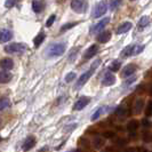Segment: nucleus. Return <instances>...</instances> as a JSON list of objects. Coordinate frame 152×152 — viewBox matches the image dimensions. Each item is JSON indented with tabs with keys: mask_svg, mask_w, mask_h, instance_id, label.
I'll return each instance as SVG.
<instances>
[{
	"mask_svg": "<svg viewBox=\"0 0 152 152\" xmlns=\"http://www.w3.org/2000/svg\"><path fill=\"white\" fill-rule=\"evenodd\" d=\"M1 68L4 69V70H12V69L14 68V62L12 58H4L2 61H1Z\"/></svg>",
	"mask_w": 152,
	"mask_h": 152,
	"instance_id": "nucleus-18",
	"label": "nucleus"
},
{
	"mask_svg": "<svg viewBox=\"0 0 152 152\" xmlns=\"http://www.w3.org/2000/svg\"><path fill=\"white\" fill-rule=\"evenodd\" d=\"M99 52V46L97 45H91L84 54V58L85 60H89L93 56H95Z\"/></svg>",
	"mask_w": 152,
	"mask_h": 152,
	"instance_id": "nucleus-8",
	"label": "nucleus"
},
{
	"mask_svg": "<svg viewBox=\"0 0 152 152\" xmlns=\"http://www.w3.org/2000/svg\"><path fill=\"white\" fill-rule=\"evenodd\" d=\"M126 143H127V141H126L125 138H118V140H117V142H115L117 146H124Z\"/></svg>",
	"mask_w": 152,
	"mask_h": 152,
	"instance_id": "nucleus-36",
	"label": "nucleus"
},
{
	"mask_svg": "<svg viewBox=\"0 0 152 152\" xmlns=\"http://www.w3.org/2000/svg\"><path fill=\"white\" fill-rule=\"evenodd\" d=\"M5 52L8 54H16V53H23L28 49V47L23 42H15V44H9L5 46Z\"/></svg>",
	"mask_w": 152,
	"mask_h": 152,
	"instance_id": "nucleus-3",
	"label": "nucleus"
},
{
	"mask_svg": "<svg viewBox=\"0 0 152 152\" xmlns=\"http://www.w3.org/2000/svg\"><path fill=\"white\" fill-rule=\"evenodd\" d=\"M145 115L146 117H152V101H149V103H148V107L145 110Z\"/></svg>",
	"mask_w": 152,
	"mask_h": 152,
	"instance_id": "nucleus-31",
	"label": "nucleus"
},
{
	"mask_svg": "<svg viewBox=\"0 0 152 152\" xmlns=\"http://www.w3.org/2000/svg\"><path fill=\"white\" fill-rule=\"evenodd\" d=\"M132 28H133V24H132V22H124V23H121L119 26H118V29H117V33H118V34L126 33V32H128Z\"/></svg>",
	"mask_w": 152,
	"mask_h": 152,
	"instance_id": "nucleus-13",
	"label": "nucleus"
},
{
	"mask_svg": "<svg viewBox=\"0 0 152 152\" xmlns=\"http://www.w3.org/2000/svg\"><path fill=\"white\" fill-rule=\"evenodd\" d=\"M143 135H144V136H143V140H144V141H150V134H149V133H146V134H143Z\"/></svg>",
	"mask_w": 152,
	"mask_h": 152,
	"instance_id": "nucleus-41",
	"label": "nucleus"
},
{
	"mask_svg": "<svg viewBox=\"0 0 152 152\" xmlns=\"http://www.w3.org/2000/svg\"><path fill=\"white\" fill-rule=\"evenodd\" d=\"M135 71H137V65L135 64H128L127 66H125L122 70V77H129L135 73Z\"/></svg>",
	"mask_w": 152,
	"mask_h": 152,
	"instance_id": "nucleus-11",
	"label": "nucleus"
},
{
	"mask_svg": "<svg viewBox=\"0 0 152 152\" xmlns=\"http://www.w3.org/2000/svg\"><path fill=\"white\" fill-rule=\"evenodd\" d=\"M132 1H134V0H132Z\"/></svg>",
	"mask_w": 152,
	"mask_h": 152,
	"instance_id": "nucleus-45",
	"label": "nucleus"
},
{
	"mask_svg": "<svg viewBox=\"0 0 152 152\" xmlns=\"http://www.w3.org/2000/svg\"><path fill=\"white\" fill-rule=\"evenodd\" d=\"M44 40H45V33H44V32H40L39 34H37V37H36V38H34V40H33L34 47H36V48H37V47H39V46L44 42Z\"/></svg>",
	"mask_w": 152,
	"mask_h": 152,
	"instance_id": "nucleus-23",
	"label": "nucleus"
},
{
	"mask_svg": "<svg viewBox=\"0 0 152 152\" xmlns=\"http://www.w3.org/2000/svg\"><path fill=\"white\" fill-rule=\"evenodd\" d=\"M71 8L73 12H76L78 14H83L87 10V2L86 0H72Z\"/></svg>",
	"mask_w": 152,
	"mask_h": 152,
	"instance_id": "nucleus-4",
	"label": "nucleus"
},
{
	"mask_svg": "<svg viewBox=\"0 0 152 152\" xmlns=\"http://www.w3.org/2000/svg\"><path fill=\"white\" fill-rule=\"evenodd\" d=\"M55 20H56V15H50L49 16V18L47 20V22H46V26L47 28H49V26H52L53 25V23L55 22Z\"/></svg>",
	"mask_w": 152,
	"mask_h": 152,
	"instance_id": "nucleus-32",
	"label": "nucleus"
},
{
	"mask_svg": "<svg viewBox=\"0 0 152 152\" xmlns=\"http://www.w3.org/2000/svg\"><path fill=\"white\" fill-rule=\"evenodd\" d=\"M133 46H134V45L126 46V47H125V48L121 50V56H124V57L133 56Z\"/></svg>",
	"mask_w": 152,
	"mask_h": 152,
	"instance_id": "nucleus-25",
	"label": "nucleus"
},
{
	"mask_svg": "<svg viewBox=\"0 0 152 152\" xmlns=\"http://www.w3.org/2000/svg\"><path fill=\"white\" fill-rule=\"evenodd\" d=\"M101 60H96V61L93 63V65H91V68H89V70H87L85 73H83L81 76H80V78H79V80L76 83V88L77 89H79V88H81L83 86H84L88 80H89V78H91V76H93V73L95 72V70L97 69V66L99 65V63H101Z\"/></svg>",
	"mask_w": 152,
	"mask_h": 152,
	"instance_id": "nucleus-1",
	"label": "nucleus"
},
{
	"mask_svg": "<svg viewBox=\"0 0 152 152\" xmlns=\"http://www.w3.org/2000/svg\"><path fill=\"white\" fill-rule=\"evenodd\" d=\"M34 145H36V138H34L33 136H29L25 141H24L22 148L24 151H29V150H31Z\"/></svg>",
	"mask_w": 152,
	"mask_h": 152,
	"instance_id": "nucleus-10",
	"label": "nucleus"
},
{
	"mask_svg": "<svg viewBox=\"0 0 152 152\" xmlns=\"http://www.w3.org/2000/svg\"><path fill=\"white\" fill-rule=\"evenodd\" d=\"M76 73L75 72H69L68 75L65 76V83H72L75 79H76Z\"/></svg>",
	"mask_w": 152,
	"mask_h": 152,
	"instance_id": "nucleus-30",
	"label": "nucleus"
},
{
	"mask_svg": "<svg viewBox=\"0 0 152 152\" xmlns=\"http://www.w3.org/2000/svg\"><path fill=\"white\" fill-rule=\"evenodd\" d=\"M145 105V102L143 99H137L134 103V111L136 114H140L143 111V107Z\"/></svg>",
	"mask_w": 152,
	"mask_h": 152,
	"instance_id": "nucleus-16",
	"label": "nucleus"
},
{
	"mask_svg": "<svg viewBox=\"0 0 152 152\" xmlns=\"http://www.w3.org/2000/svg\"><path fill=\"white\" fill-rule=\"evenodd\" d=\"M32 9H33L34 13L39 14V13H41L44 10V4L41 1H39V0H33L32 1Z\"/></svg>",
	"mask_w": 152,
	"mask_h": 152,
	"instance_id": "nucleus-17",
	"label": "nucleus"
},
{
	"mask_svg": "<svg viewBox=\"0 0 152 152\" xmlns=\"http://www.w3.org/2000/svg\"><path fill=\"white\" fill-rule=\"evenodd\" d=\"M17 1H18V0H6V2H5V7L6 8L14 7L16 4H17Z\"/></svg>",
	"mask_w": 152,
	"mask_h": 152,
	"instance_id": "nucleus-33",
	"label": "nucleus"
},
{
	"mask_svg": "<svg viewBox=\"0 0 152 152\" xmlns=\"http://www.w3.org/2000/svg\"><path fill=\"white\" fill-rule=\"evenodd\" d=\"M149 23H150V17L149 16H142L140 18V21H138V28L140 29H144L149 25Z\"/></svg>",
	"mask_w": 152,
	"mask_h": 152,
	"instance_id": "nucleus-22",
	"label": "nucleus"
},
{
	"mask_svg": "<svg viewBox=\"0 0 152 152\" xmlns=\"http://www.w3.org/2000/svg\"><path fill=\"white\" fill-rule=\"evenodd\" d=\"M103 152H107V151H103Z\"/></svg>",
	"mask_w": 152,
	"mask_h": 152,
	"instance_id": "nucleus-44",
	"label": "nucleus"
},
{
	"mask_svg": "<svg viewBox=\"0 0 152 152\" xmlns=\"http://www.w3.org/2000/svg\"><path fill=\"white\" fill-rule=\"evenodd\" d=\"M120 66H121V62L118 61V60H114V61L111 62V64L109 65V70L112 71V72H117V71H119Z\"/></svg>",
	"mask_w": 152,
	"mask_h": 152,
	"instance_id": "nucleus-24",
	"label": "nucleus"
},
{
	"mask_svg": "<svg viewBox=\"0 0 152 152\" xmlns=\"http://www.w3.org/2000/svg\"><path fill=\"white\" fill-rule=\"evenodd\" d=\"M142 125H143V127H145V128H150V127H152V122L148 119V118H144L143 120H142Z\"/></svg>",
	"mask_w": 152,
	"mask_h": 152,
	"instance_id": "nucleus-34",
	"label": "nucleus"
},
{
	"mask_svg": "<svg viewBox=\"0 0 152 152\" xmlns=\"http://www.w3.org/2000/svg\"><path fill=\"white\" fill-rule=\"evenodd\" d=\"M12 78H13L12 73L8 70H4L2 69V71L0 72V83L1 84H7V83H9L12 80Z\"/></svg>",
	"mask_w": 152,
	"mask_h": 152,
	"instance_id": "nucleus-12",
	"label": "nucleus"
},
{
	"mask_svg": "<svg viewBox=\"0 0 152 152\" xmlns=\"http://www.w3.org/2000/svg\"><path fill=\"white\" fill-rule=\"evenodd\" d=\"M10 107V101H9V99L2 97L1 101H0V110L4 111L5 109H7V107Z\"/></svg>",
	"mask_w": 152,
	"mask_h": 152,
	"instance_id": "nucleus-26",
	"label": "nucleus"
},
{
	"mask_svg": "<svg viewBox=\"0 0 152 152\" xmlns=\"http://www.w3.org/2000/svg\"><path fill=\"white\" fill-rule=\"evenodd\" d=\"M91 144H93V146H94V149H101V148L104 145V138L101 136L94 137Z\"/></svg>",
	"mask_w": 152,
	"mask_h": 152,
	"instance_id": "nucleus-20",
	"label": "nucleus"
},
{
	"mask_svg": "<svg viewBox=\"0 0 152 152\" xmlns=\"http://www.w3.org/2000/svg\"><path fill=\"white\" fill-rule=\"evenodd\" d=\"M107 2H105V1H101V2H99V4L95 6V8H94L93 16H94L95 18H99V17L103 16L107 13Z\"/></svg>",
	"mask_w": 152,
	"mask_h": 152,
	"instance_id": "nucleus-5",
	"label": "nucleus"
},
{
	"mask_svg": "<svg viewBox=\"0 0 152 152\" xmlns=\"http://www.w3.org/2000/svg\"><path fill=\"white\" fill-rule=\"evenodd\" d=\"M69 126H70V127H65V128H64L66 132H69V130H71V129H75L77 127V124H72V125H69Z\"/></svg>",
	"mask_w": 152,
	"mask_h": 152,
	"instance_id": "nucleus-40",
	"label": "nucleus"
},
{
	"mask_svg": "<svg viewBox=\"0 0 152 152\" xmlns=\"http://www.w3.org/2000/svg\"><path fill=\"white\" fill-rule=\"evenodd\" d=\"M114 135H115V133H114V132H110V130L103 133V136L105 137V138H113Z\"/></svg>",
	"mask_w": 152,
	"mask_h": 152,
	"instance_id": "nucleus-35",
	"label": "nucleus"
},
{
	"mask_svg": "<svg viewBox=\"0 0 152 152\" xmlns=\"http://www.w3.org/2000/svg\"><path fill=\"white\" fill-rule=\"evenodd\" d=\"M47 150H48V148H47V146H45V148H42V149H40V150H39V152H42V151H47Z\"/></svg>",
	"mask_w": 152,
	"mask_h": 152,
	"instance_id": "nucleus-42",
	"label": "nucleus"
},
{
	"mask_svg": "<svg viewBox=\"0 0 152 152\" xmlns=\"http://www.w3.org/2000/svg\"><path fill=\"white\" fill-rule=\"evenodd\" d=\"M125 112H126V110H125V107H119L117 109V111H115V113L118 114V115H122Z\"/></svg>",
	"mask_w": 152,
	"mask_h": 152,
	"instance_id": "nucleus-38",
	"label": "nucleus"
},
{
	"mask_svg": "<svg viewBox=\"0 0 152 152\" xmlns=\"http://www.w3.org/2000/svg\"><path fill=\"white\" fill-rule=\"evenodd\" d=\"M13 38V32L8 29H2L0 32V39H1V42H7L10 39Z\"/></svg>",
	"mask_w": 152,
	"mask_h": 152,
	"instance_id": "nucleus-14",
	"label": "nucleus"
},
{
	"mask_svg": "<svg viewBox=\"0 0 152 152\" xmlns=\"http://www.w3.org/2000/svg\"><path fill=\"white\" fill-rule=\"evenodd\" d=\"M77 24H78V22H71V23H66V24H64V25L61 28V32L68 31L69 29H72L73 26H76Z\"/></svg>",
	"mask_w": 152,
	"mask_h": 152,
	"instance_id": "nucleus-29",
	"label": "nucleus"
},
{
	"mask_svg": "<svg viewBox=\"0 0 152 152\" xmlns=\"http://www.w3.org/2000/svg\"><path fill=\"white\" fill-rule=\"evenodd\" d=\"M137 128H138V121L137 120H132V121L128 122L127 129L132 135H135V132L137 130Z\"/></svg>",
	"mask_w": 152,
	"mask_h": 152,
	"instance_id": "nucleus-21",
	"label": "nucleus"
},
{
	"mask_svg": "<svg viewBox=\"0 0 152 152\" xmlns=\"http://www.w3.org/2000/svg\"><path fill=\"white\" fill-rule=\"evenodd\" d=\"M107 107H99V109H97V110H96V111L93 113V115L91 117V121H95V120H97L99 117H101L102 114H103L104 112H105V111H107Z\"/></svg>",
	"mask_w": 152,
	"mask_h": 152,
	"instance_id": "nucleus-19",
	"label": "nucleus"
},
{
	"mask_svg": "<svg viewBox=\"0 0 152 152\" xmlns=\"http://www.w3.org/2000/svg\"><path fill=\"white\" fill-rule=\"evenodd\" d=\"M109 22H110V17H105V18L101 20V22L96 23L95 25H93V28H91V33H99L107 26V24Z\"/></svg>",
	"mask_w": 152,
	"mask_h": 152,
	"instance_id": "nucleus-6",
	"label": "nucleus"
},
{
	"mask_svg": "<svg viewBox=\"0 0 152 152\" xmlns=\"http://www.w3.org/2000/svg\"><path fill=\"white\" fill-rule=\"evenodd\" d=\"M66 45L64 42H57V44H52L48 46L47 50H46V55L47 57H55V56H61L63 53L65 52Z\"/></svg>",
	"mask_w": 152,
	"mask_h": 152,
	"instance_id": "nucleus-2",
	"label": "nucleus"
},
{
	"mask_svg": "<svg viewBox=\"0 0 152 152\" xmlns=\"http://www.w3.org/2000/svg\"><path fill=\"white\" fill-rule=\"evenodd\" d=\"M78 49H79V48L77 47V48H75V49H72V50H71V54H70V56H69V60H70V61H72V58L75 60V57H76Z\"/></svg>",
	"mask_w": 152,
	"mask_h": 152,
	"instance_id": "nucleus-37",
	"label": "nucleus"
},
{
	"mask_svg": "<svg viewBox=\"0 0 152 152\" xmlns=\"http://www.w3.org/2000/svg\"><path fill=\"white\" fill-rule=\"evenodd\" d=\"M114 83H115V77L110 72L105 73L103 79H102V85L103 86H112V85H114Z\"/></svg>",
	"mask_w": 152,
	"mask_h": 152,
	"instance_id": "nucleus-9",
	"label": "nucleus"
},
{
	"mask_svg": "<svg viewBox=\"0 0 152 152\" xmlns=\"http://www.w3.org/2000/svg\"><path fill=\"white\" fill-rule=\"evenodd\" d=\"M135 80H136V78H135V77L130 78V79H128V80H127V81L125 83V86H129V85H130V84H133V83H134Z\"/></svg>",
	"mask_w": 152,
	"mask_h": 152,
	"instance_id": "nucleus-39",
	"label": "nucleus"
},
{
	"mask_svg": "<svg viewBox=\"0 0 152 152\" xmlns=\"http://www.w3.org/2000/svg\"><path fill=\"white\" fill-rule=\"evenodd\" d=\"M150 94H151V96H152V86L150 87Z\"/></svg>",
	"mask_w": 152,
	"mask_h": 152,
	"instance_id": "nucleus-43",
	"label": "nucleus"
},
{
	"mask_svg": "<svg viewBox=\"0 0 152 152\" xmlns=\"http://www.w3.org/2000/svg\"><path fill=\"white\" fill-rule=\"evenodd\" d=\"M144 50V46L143 45H134L133 46V55H138Z\"/></svg>",
	"mask_w": 152,
	"mask_h": 152,
	"instance_id": "nucleus-28",
	"label": "nucleus"
},
{
	"mask_svg": "<svg viewBox=\"0 0 152 152\" xmlns=\"http://www.w3.org/2000/svg\"><path fill=\"white\" fill-rule=\"evenodd\" d=\"M122 0H110V4H109V7L110 10H115L117 8L121 5Z\"/></svg>",
	"mask_w": 152,
	"mask_h": 152,
	"instance_id": "nucleus-27",
	"label": "nucleus"
},
{
	"mask_svg": "<svg viewBox=\"0 0 152 152\" xmlns=\"http://www.w3.org/2000/svg\"><path fill=\"white\" fill-rule=\"evenodd\" d=\"M91 102V99L89 97H87V96H83V97H80V99L77 101L76 103H75V105H73V110H76V111H79V110H83L88 103Z\"/></svg>",
	"mask_w": 152,
	"mask_h": 152,
	"instance_id": "nucleus-7",
	"label": "nucleus"
},
{
	"mask_svg": "<svg viewBox=\"0 0 152 152\" xmlns=\"http://www.w3.org/2000/svg\"><path fill=\"white\" fill-rule=\"evenodd\" d=\"M110 39H111V32H109V31L101 32L99 36H97V41H99V44H105Z\"/></svg>",
	"mask_w": 152,
	"mask_h": 152,
	"instance_id": "nucleus-15",
	"label": "nucleus"
}]
</instances>
